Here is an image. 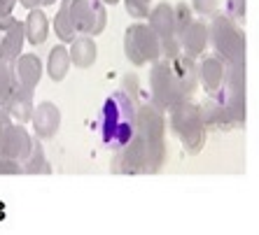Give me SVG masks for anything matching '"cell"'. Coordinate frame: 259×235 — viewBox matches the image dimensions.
<instances>
[{"instance_id": "8992f818", "label": "cell", "mask_w": 259, "mask_h": 235, "mask_svg": "<svg viewBox=\"0 0 259 235\" xmlns=\"http://www.w3.org/2000/svg\"><path fill=\"white\" fill-rule=\"evenodd\" d=\"M14 73V86H21V89H35L40 77H42V63L35 54H21L12 66Z\"/></svg>"}, {"instance_id": "6da1fadb", "label": "cell", "mask_w": 259, "mask_h": 235, "mask_svg": "<svg viewBox=\"0 0 259 235\" xmlns=\"http://www.w3.org/2000/svg\"><path fill=\"white\" fill-rule=\"evenodd\" d=\"M133 133V109L126 98L117 93L108 98L105 109H103V140L110 147H121L128 142Z\"/></svg>"}, {"instance_id": "ac0fdd59", "label": "cell", "mask_w": 259, "mask_h": 235, "mask_svg": "<svg viewBox=\"0 0 259 235\" xmlns=\"http://www.w3.org/2000/svg\"><path fill=\"white\" fill-rule=\"evenodd\" d=\"M126 10L133 17H147V0H126Z\"/></svg>"}, {"instance_id": "7c38bea8", "label": "cell", "mask_w": 259, "mask_h": 235, "mask_svg": "<svg viewBox=\"0 0 259 235\" xmlns=\"http://www.w3.org/2000/svg\"><path fill=\"white\" fill-rule=\"evenodd\" d=\"M152 33H157L163 40L173 37V12L166 5L157 7L154 14H152Z\"/></svg>"}, {"instance_id": "3957f363", "label": "cell", "mask_w": 259, "mask_h": 235, "mask_svg": "<svg viewBox=\"0 0 259 235\" xmlns=\"http://www.w3.org/2000/svg\"><path fill=\"white\" fill-rule=\"evenodd\" d=\"M124 47H126V56L136 66H143V63L159 56V40L147 26H133V28H128Z\"/></svg>"}, {"instance_id": "8fae6325", "label": "cell", "mask_w": 259, "mask_h": 235, "mask_svg": "<svg viewBox=\"0 0 259 235\" xmlns=\"http://www.w3.org/2000/svg\"><path fill=\"white\" fill-rule=\"evenodd\" d=\"M68 68H70V51H68L63 44H59V47H54L49 51L47 73L54 82H61V79L68 75Z\"/></svg>"}, {"instance_id": "7402d4cb", "label": "cell", "mask_w": 259, "mask_h": 235, "mask_svg": "<svg viewBox=\"0 0 259 235\" xmlns=\"http://www.w3.org/2000/svg\"><path fill=\"white\" fill-rule=\"evenodd\" d=\"M19 3H21L26 10H40V5H45V3H52V0H19Z\"/></svg>"}, {"instance_id": "d6986e66", "label": "cell", "mask_w": 259, "mask_h": 235, "mask_svg": "<svg viewBox=\"0 0 259 235\" xmlns=\"http://www.w3.org/2000/svg\"><path fill=\"white\" fill-rule=\"evenodd\" d=\"M17 172H21V168H19L17 161L0 156V175H17Z\"/></svg>"}, {"instance_id": "ba28073f", "label": "cell", "mask_w": 259, "mask_h": 235, "mask_svg": "<svg viewBox=\"0 0 259 235\" xmlns=\"http://www.w3.org/2000/svg\"><path fill=\"white\" fill-rule=\"evenodd\" d=\"M7 109V114L14 116L19 124H26V121L33 116V91L30 89H21V86H14L12 96L7 98V103L3 105Z\"/></svg>"}, {"instance_id": "e0dca14e", "label": "cell", "mask_w": 259, "mask_h": 235, "mask_svg": "<svg viewBox=\"0 0 259 235\" xmlns=\"http://www.w3.org/2000/svg\"><path fill=\"white\" fill-rule=\"evenodd\" d=\"M220 79H222V68L217 61H205L203 63V84L208 89H215L220 84Z\"/></svg>"}, {"instance_id": "4fadbf2b", "label": "cell", "mask_w": 259, "mask_h": 235, "mask_svg": "<svg viewBox=\"0 0 259 235\" xmlns=\"http://www.w3.org/2000/svg\"><path fill=\"white\" fill-rule=\"evenodd\" d=\"M205 28L201 24H192L189 28L182 30V42L187 47L189 54H199L201 49L205 47Z\"/></svg>"}, {"instance_id": "603a6c76", "label": "cell", "mask_w": 259, "mask_h": 235, "mask_svg": "<svg viewBox=\"0 0 259 235\" xmlns=\"http://www.w3.org/2000/svg\"><path fill=\"white\" fill-rule=\"evenodd\" d=\"M103 3H108V5H115V3H119V0H103Z\"/></svg>"}, {"instance_id": "277c9868", "label": "cell", "mask_w": 259, "mask_h": 235, "mask_svg": "<svg viewBox=\"0 0 259 235\" xmlns=\"http://www.w3.org/2000/svg\"><path fill=\"white\" fill-rule=\"evenodd\" d=\"M24 40H26L24 24H19L12 14L10 17H0V58L5 63H14L21 56Z\"/></svg>"}, {"instance_id": "7a4b0ae2", "label": "cell", "mask_w": 259, "mask_h": 235, "mask_svg": "<svg viewBox=\"0 0 259 235\" xmlns=\"http://www.w3.org/2000/svg\"><path fill=\"white\" fill-rule=\"evenodd\" d=\"M72 28L79 33H94L98 35L105 26V10L96 0H70L68 3Z\"/></svg>"}, {"instance_id": "44dd1931", "label": "cell", "mask_w": 259, "mask_h": 235, "mask_svg": "<svg viewBox=\"0 0 259 235\" xmlns=\"http://www.w3.org/2000/svg\"><path fill=\"white\" fill-rule=\"evenodd\" d=\"M17 5V0H0V17H10Z\"/></svg>"}, {"instance_id": "ffe728a7", "label": "cell", "mask_w": 259, "mask_h": 235, "mask_svg": "<svg viewBox=\"0 0 259 235\" xmlns=\"http://www.w3.org/2000/svg\"><path fill=\"white\" fill-rule=\"evenodd\" d=\"M10 126H12V116L7 114L5 107H0V135H3V133H5Z\"/></svg>"}, {"instance_id": "9c48e42d", "label": "cell", "mask_w": 259, "mask_h": 235, "mask_svg": "<svg viewBox=\"0 0 259 235\" xmlns=\"http://www.w3.org/2000/svg\"><path fill=\"white\" fill-rule=\"evenodd\" d=\"M24 33H26V40L30 44H42L49 35V21L45 17L42 10H30L28 12V19L24 24Z\"/></svg>"}, {"instance_id": "2e32d148", "label": "cell", "mask_w": 259, "mask_h": 235, "mask_svg": "<svg viewBox=\"0 0 259 235\" xmlns=\"http://www.w3.org/2000/svg\"><path fill=\"white\" fill-rule=\"evenodd\" d=\"M14 91V73L12 66L0 58V107L7 103V98L12 96Z\"/></svg>"}, {"instance_id": "52a82bcc", "label": "cell", "mask_w": 259, "mask_h": 235, "mask_svg": "<svg viewBox=\"0 0 259 235\" xmlns=\"http://www.w3.org/2000/svg\"><path fill=\"white\" fill-rule=\"evenodd\" d=\"M33 126H35V133L40 138H52L56 131H59L61 124V112L54 103H40L35 109H33Z\"/></svg>"}, {"instance_id": "5bb4252c", "label": "cell", "mask_w": 259, "mask_h": 235, "mask_svg": "<svg viewBox=\"0 0 259 235\" xmlns=\"http://www.w3.org/2000/svg\"><path fill=\"white\" fill-rule=\"evenodd\" d=\"M68 3L70 0H63L59 14L54 19V28H56V35L63 40V42H72L75 40V28H72V21H70V14H68Z\"/></svg>"}, {"instance_id": "9a60e30c", "label": "cell", "mask_w": 259, "mask_h": 235, "mask_svg": "<svg viewBox=\"0 0 259 235\" xmlns=\"http://www.w3.org/2000/svg\"><path fill=\"white\" fill-rule=\"evenodd\" d=\"M24 170H26V172H30V175H35V172H49L47 158H45V151H42V145H40V142H35V145H33L28 158H26Z\"/></svg>"}, {"instance_id": "30bf717a", "label": "cell", "mask_w": 259, "mask_h": 235, "mask_svg": "<svg viewBox=\"0 0 259 235\" xmlns=\"http://www.w3.org/2000/svg\"><path fill=\"white\" fill-rule=\"evenodd\" d=\"M70 63H75L77 68H89L96 61V44L91 37H77L70 44Z\"/></svg>"}, {"instance_id": "5b68a950", "label": "cell", "mask_w": 259, "mask_h": 235, "mask_svg": "<svg viewBox=\"0 0 259 235\" xmlns=\"http://www.w3.org/2000/svg\"><path fill=\"white\" fill-rule=\"evenodd\" d=\"M30 149H33V140L26 133L24 126H12L7 128L3 135H0V156L3 158H12V161H19V158H28Z\"/></svg>"}]
</instances>
